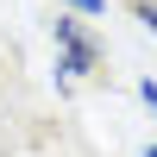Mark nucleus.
<instances>
[{
    "mask_svg": "<svg viewBox=\"0 0 157 157\" xmlns=\"http://www.w3.org/2000/svg\"><path fill=\"white\" fill-rule=\"evenodd\" d=\"M138 19H145V25H151V32H157V6H138Z\"/></svg>",
    "mask_w": 157,
    "mask_h": 157,
    "instance_id": "4",
    "label": "nucleus"
},
{
    "mask_svg": "<svg viewBox=\"0 0 157 157\" xmlns=\"http://www.w3.org/2000/svg\"><path fill=\"white\" fill-rule=\"evenodd\" d=\"M57 44H63V75H88L94 69V44L75 19H57Z\"/></svg>",
    "mask_w": 157,
    "mask_h": 157,
    "instance_id": "1",
    "label": "nucleus"
},
{
    "mask_svg": "<svg viewBox=\"0 0 157 157\" xmlns=\"http://www.w3.org/2000/svg\"><path fill=\"white\" fill-rule=\"evenodd\" d=\"M145 157H157V145H151V151H145Z\"/></svg>",
    "mask_w": 157,
    "mask_h": 157,
    "instance_id": "5",
    "label": "nucleus"
},
{
    "mask_svg": "<svg viewBox=\"0 0 157 157\" xmlns=\"http://www.w3.org/2000/svg\"><path fill=\"white\" fill-rule=\"evenodd\" d=\"M69 6H75V13H101L107 0H69Z\"/></svg>",
    "mask_w": 157,
    "mask_h": 157,
    "instance_id": "2",
    "label": "nucleus"
},
{
    "mask_svg": "<svg viewBox=\"0 0 157 157\" xmlns=\"http://www.w3.org/2000/svg\"><path fill=\"white\" fill-rule=\"evenodd\" d=\"M138 94H145V107L157 113V82H145V88H138Z\"/></svg>",
    "mask_w": 157,
    "mask_h": 157,
    "instance_id": "3",
    "label": "nucleus"
}]
</instances>
